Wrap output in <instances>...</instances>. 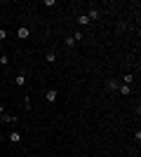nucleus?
<instances>
[{
	"instance_id": "1",
	"label": "nucleus",
	"mask_w": 141,
	"mask_h": 157,
	"mask_svg": "<svg viewBox=\"0 0 141 157\" xmlns=\"http://www.w3.org/2000/svg\"><path fill=\"white\" fill-rule=\"evenodd\" d=\"M17 38H19V40L31 38V28H28V26H19V31H17Z\"/></svg>"
},
{
	"instance_id": "2",
	"label": "nucleus",
	"mask_w": 141,
	"mask_h": 157,
	"mask_svg": "<svg viewBox=\"0 0 141 157\" xmlns=\"http://www.w3.org/2000/svg\"><path fill=\"white\" fill-rule=\"evenodd\" d=\"M57 98H59V92H57V89H47V94H45V101H47V103H54Z\"/></svg>"
},
{
	"instance_id": "3",
	"label": "nucleus",
	"mask_w": 141,
	"mask_h": 157,
	"mask_svg": "<svg viewBox=\"0 0 141 157\" xmlns=\"http://www.w3.org/2000/svg\"><path fill=\"white\" fill-rule=\"evenodd\" d=\"M7 141H10V143H14V145H17V143H21V131H17V129H14L12 134L7 136Z\"/></svg>"
},
{
	"instance_id": "4",
	"label": "nucleus",
	"mask_w": 141,
	"mask_h": 157,
	"mask_svg": "<svg viewBox=\"0 0 141 157\" xmlns=\"http://www.w3.org/2000/svg\"><path fill=\"white\" fill-rule=\"evenodd\" d=\"M118 87H120L118 80H106V89H108V92H118Z\"/></svg>"
},
{
	"instance_id": "5",
	"label": "nucleus",
	"mask_w": 141,
	"mask_h": 157,
	"mask_svg": "<svg viewBox=\"0 0 141 157\" xmlns=\"http://www.w3.org/2000/svg\"><path fill=\"white\" fill-rule=\"evenodd\" d=\"M118 92H120L122 96H129V94H132V85H120V87H118Z\"/></svg>"
},
{
	"instance_id": "6",
	"label": "nucleus",
	"mask_w": 141,
	"mask_h": 157,
	"mask_svg": "<svg viewBox=\"0 0 141 157\" xmlns=\"http://www.w3.org/2000/svg\"><path fill=\"white\" fill-rule=\"evenodd\" d=\"M14 85H17V87H24V85H26V75H24V73H19V75L14 78Z\"/></svg>"
},
{
	"instance_id": "7",
	"label": "nucleus",
	"mask_w": 141,
	"mask_h": 157,
	"mask_svg": "<svg viewBox=\"0 0 141 157\" xmlns=\"http://www.w3.org/2000/svg\"><path fill=\"white\" fill-rule=\"evenodd\" d=\"M2 120H5L7 124H17V122H19V117H17V115H7V113L2 115Z\"/></svg>"
},
{
	"instance_id": "8",
	"label": "nucleus",
	"mask_w": 141,
	"mask_h": 157,
	"mask_svg": "<svg viewBox=\"0 0 141 157\" xmlns=\"http://www.w3.org/2000/svg\"><path fill=\"white\" fill-rule=\"evenodd\" d=\"M64 47H66V49H73V47H75V40H73V35L64 38Z\"/></svg>"
},
{
	"instance_id": "9",
	"label": "nucleus",
	"mask_w": 141,
	"mask_h": 157,
	"mask_svg": "<svg viewBox=\"0 0 141 157\" xmlns=\"http://www.w3.org/2000/svg\"><path fill=\"white\" fill-rule=\"evenodd\" d=\"M45 61H47V63H54V61H57V52H54V49H49V52H47V56H45Z\"/></svg>"
},
{
	"instance_id": "10",
	"label": "nucleus",
	"mask_w": 141,
	"mask_h": 157,
	"mask_svg": "<svg viewBox=\"0 0 141 157\" xmlns=\"http://www.w3.org/2000/svg\"><path fill=\"white\" fill-rule=\"evenodd\" d=\"M99 17H101V12H99V10H89V14H87V19H89V21L99 19Z\"/></svg>"
},
{
	"instance_id": "11",
	"label": "nucleus",
	"mask_w": 141,
	"mask_h": 157,
	"mask_svg": "<svg viewBox=\"0 0 141 157\" xmlns=\"http://www.w3.org/2000/svg\"><path fill=\"white\" fill-rule=\"evenodd\" d=\"M78 24H80V26H89V19H87V14H80V17H78Z\"/></svg>"
},
{
	"instance_id": "12",
	"label": "nucleus",
	"mask_w": 141,
	"mask_h": 157,
	"mask_svg": "<svg viewBox=\"0 0 141 157\" xmlns=\"http://www.w3.org/2000/svg\"><path fill=\"white\" fill-rule=\"evenodd\" d=\"M132 82H134V75H132V73H127V75L122 78V85H132Z\"/></svg>"
},
{
	"instance_id": "13",
	"label": "nucleus",
	"mask_w": 141,
	"mask_h": 157,
	"mask_svg": "<svg viewBox=\"0 0 141 157\" xmlns=\"http://www.w3.org/2000/svg\"><path fill=\"white\" fill-rule=\"evenodd\" d=\"M24 108H26V110L33 108V103H31V98H28V96H24Z\"/></svg>"
},
{
	"instance_id": "14",
	"label": "nucleus",
	"mask_w": 141,
	"mask_h": 157,
	"mask_svg": "<svg viewBox=\"0 0 141 157\" xmlns=\"http://www.w3.org/2000/svg\"><path fill=\"white\" fill-rule=\"evenodd\" d=\"M10 63V56H7V54H0V66H7Z\"/></svg>"
},
{
	"instance_id": "15",
	"label": "nucleus",
	"mask_w": 141,
	"mask_h": 157,
	"mask_svg": "<svg viewBox=\"0 0 141 157\" xmlns=\"http://www.w3.org/2000/svg\"><path fill=\"white\" fill-rule=\"evenodd\" d=\"M73 40H75V42H80V40H82V33H80V31L73 33Z\"/></svg>"
},
{
	"instance_id": "16",
	"label": "nucleus",
	"mask_w": 141,
	"mask_h": 157,
	"mask_svg": "<svg viewBox=\"0 0 141 157\" xmlns=\"http://www.w3.org/2000/svg\"><path fill=\"white\" fill-rule=\"evenodd\" d=\"M0 40H7V31L5 28H0Z\"/></svg>"
},
{
	"instance_id": "17",
	"label": "nucleus",
	"mask_w": 141,
	"mask_h": 157,
	"mask_svg": "<svg viewBox=\"0 0 141 157\" xmlns=\"http://www.w3.org/2000/svg\"><path fill=\"white\" fill-rule=\"evenodd\" d=\"M2 115H5V108H2V105H0V122H2Z\"/></svg>"
}]
</instances>
